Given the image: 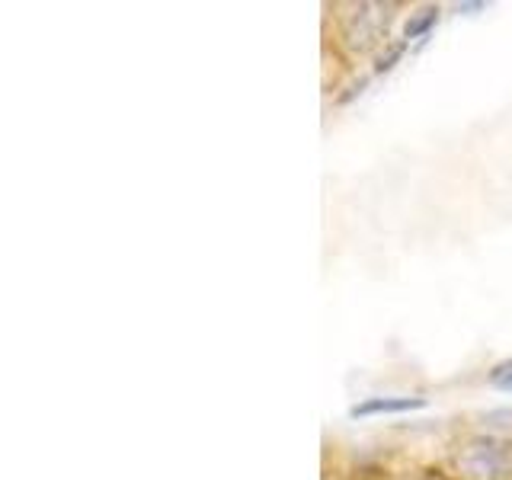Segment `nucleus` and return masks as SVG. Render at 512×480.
<instances>
[{
  "instance_id": "f257e3e1",
  "label": "nucleus",
  "mask_w": 512,
  "mask_h": 480,
  "mask_svg": "<svg viewBox=\"0 0 512 480\" xmlns=\"http://www.w3.org/2000/svg\"><path fill=\"white\" fill-rule=\"evenodd\" d=\"M426 407H429L426 397H365L349 407V416L352 420H368V416H394V413H413Z\"/></svg>"
},
{
  "instance_id": "f03ea898",
  "label": "nucleus",
  "mask_w": 512,
  "mask_h": 480,
  "mask_svg": "<svg viewBox=\"0 0 512 480\" xmlns=\"http://www.w3.org/2000/svg\"><path fill=\"white\" fill-rule=\"evenodd\" d=\"M468 455H474L477 458V474L480 477H496L503 471V461H506V445H500L496 439H474L471 445H468Z\"/></svg>"
},
{
  "instance_id": "39448f33",
  "label": "nucleus",
  "mask_w": 512,
  "mask_h": 480,
  "mask_svg": "<svg viewBox=\"0 0 512 480\" xmlns=\"http://www.w3.org/2000/svg\"><path fill=\"white\" fill-rule=\"evenodd\" d=\"M407 48H410V42H404V39H397L394 45H388V52H384L378 61H375V74L381 77V74H391L394 68H397V61L407 55Z\"/></svg>"
},
{
  "instance_id": "7ed1b4c3",
  "label": "nucleus",
  "mask_w": 512,
  "mask_h": 480,
  "mask_svg": "<svg viewBox=\"0 0 512 480\" xmlns=\"http://www.w3.org/2000/svg\"><path fill=\"white\" fill-rule=\"evenodd\" d=\"M439 16H442V10H439V7H426V10H420L416 16H410L407 26H404V42H410V39L426 42V39H429V32L436 29Z\"/></svg>"
},
{
  "instance_id": "20e7f679",
  "label": "nucleus",
  "mask_w": 512,
  "mask_h": 480,
  "mask_svg": "<svg viewBox=\"0 0 512 480\" xmlns=\"http://www.w3.org/2000/svg\"><path fill=\"white\" fill-rule=\"evenodd\" d=\"M487 384L493 391H500V394H512V359L496 362L487 372Z\"/></svg>"
}]
</instances>
